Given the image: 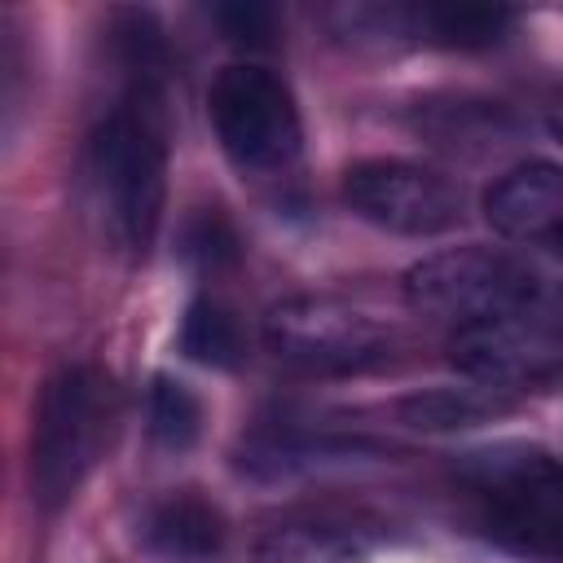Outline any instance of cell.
<instances>
[{"label": "cell", "instance_id": "5bb4252c", "mask_svg": "<svg viewBox=\"0 0 563 563\" xmlns=\"http://www.w3.org/2000/svg\"><path fill=\"white\" fill-rule=\"evenodd\" d=\"M242 325L233 317V308H224L220 299H194L185 308L180 321V352L198 365H238L242 361Z\"/></svg>", "mask_w": 563, "mask_h": 563}, {"label": "cell", "instance_id": "3957f363", "mask_svg": "<svg viewBox=\"0 0 563 563\" xmlns=\"http://www.w3.org/2000/svg\"><path fill=\"white\" fill-rule=\"evenodd\" d=\"M457 484L471 493L484 528L515 550H563V462L541 444L497 440L457 457Z\"/></svg>", "mask_w": 563, "mask_h": 563}, {"label": "cell", "instance_id": "52a82bcc", "mask_svg": "<svg viewBox=\"0 0 563 563\" xmlns=\"http://www.w3.org/2000/svg\"><path fill=\"white\" fill-rule=\"evenodd\" d=\"M537 286V273L493 246H453L405 273V299L453 330L475 325Z\"/></svg>", "mask_w": 563, "mask_h": 563}, {"label": "cell", "instance_id": "d6986e66", "mask_svg": "<svg viewBox=\"0 0 563 563\" xmlns=\"http://www.w3.org/2000/svg\"><path fill=\"white\" fill-rule=\"evenodd\" d=\"M545 119H550V132L563 141V88L550 97V106H545Z\"/></svg>", "mask_w": 563, "mask_h": 563}, {"label": "cell", "instance_id": "5b68a950", "mask_svg": "<svg viewBox=\"0 0 563 563\" xmlns=\"http://www.w3.org/2000/svg\"><path fill=\"white\" fill-rule=\"evenodd\" d=\"M207 114L220 150L242 176H282L299 158V110L290 88L264 66H224L207 92Z\"/></svg>", "mask_w": 563, "mask_h": 563}, {"label": "cell", "instance_id": "277c9868", "mask_svg": "<svg viewBox=\"0 0 563 563\" xmlns=\"http://www.w3.org/2000/svg\"><path fill=\"white\" fill-rule=\"evenodd\" d=\"M449 361L484 387L537 391L563 378V290L537 282L501 312L453 330Z\"/></svg>", "mask_w": 563, "mask_h": 563}, {"label": "cell", "instance_id": "ba28073f", "mask_svg": "<svg viewBox=\"0 0 563 563\" xmlns=\"http://www.w3.org/2000/svg\"><path fill=\"white\" fill-rule=\"evenodd\" d=\"M343 202L361 220L387 233H405V238H435L462 220L457 185L444 172L409 163V158L352 163L343 172Z\"/></svg>", "mask_w": 563, "mask_h": 563}, {"label": "cell", "instance_id": "8992f818", "mask_svg": "<svg viewBox=\"0 0 563 563\" xmlns=\"http://www.w3.org/2000/svg\"><path fill=\"white\" fill-rule=\"evenodd\" d=\"M268 352L303 374H352L387 352V330L361 308L330 295H295L264 317Z\"/></svg>", "mask_w": 563, "mask_h": 563}, {"label": "cell", "instance_id": "7a4b0ae2", "mask_svg": "<svg viewBox=\"0 0 563 563\" xmlns=\"http://www.w3.org/2000/svg\"><path fill=\"white\" fill-rule=\"evenodd\" d=\"M119 422V387L97 365H62L35 405L31 422V493L44 510L75 497L101 462Z\"/></svg>", "mask_w": 563, "mask_h": 563}, {"label": "cell", "instance_id": "4fadbf2b", "mask_svg": "<svg viewBox=\"0 0 563 563\" xmlns=\"http://www.w3.org/2000/svg\"><path fill=\"white\" fill-rule=\"evenodd\" d=\"M255 563H365V541L334 523H282L260 541Z\"/></svg>", "mask_w": 563, "mask_h": 563}, {"label": "cell", "instance_id": "9c48e42d", "mask_svg": "<svg viewBox=\"0 0 563 563\" xmlns=\"http://www.w3.org/2000/svg\"><path fill=\"white\" fill-rule=\"evenodd\" d=\"M484 216L501 238L559 242L563 238V167L532 158L497 176L484 194Z\"/></svg>", "mask_w": 563, "mask_h": 563}, {"label": "cell", "instance_id": "9a60e30c", "mask_svg": "<svg viewBox=\"0 0 563 563\" xmlns=\"http://www.w3.org/2000/svg\"><path fill=\"white\" fill-rule=\"evenodd\" d=\"M198 431H202V400L180 378L158 374L154 387H150V435H154V444L180 453L198 440Z\"/></svg>", "mask_w": 563, "mask_h": 563}, {"label": "cell", "instance_id": "ffe728a7", "mask_svg": "<svg viewBox=\"0 0 563 563\" xmlns=\"http://www.w3.org/2000/svg\"><path fill=\"white\" fill-rule=\"evenodd\" d=\"M559 251H563V238H559Z\"/></svg>", "mask_w": 563, "mask_h": 563}, {"label": "cell", "instance_id": "7c38bea8", "mask_svg": "<svg viewBox=\"0 0 563 563\" xmlns=\"http://www.w3.org/2000/svg\"><path fill=\"white\" fill-rule=\"evenodd\" d=\"M510 409V396L484 383H466V387H431L418 396L400 400V418L418 431H466L479 422H493Z\"/></svg>", "mask_w": 563, "mask_h": 563}, {"label": "cell", "instance_id": "2e32d148", "mask_svg": "<svg viewBox=\"0 0 563 563\" xmlns=\"http://www.w3.org/2000/svg\"><path fill=\"white\" fill-rule=\"evenodd\" d=\"M185 255L202 268V273H220V268H233L238 264V233L233 224L211 207L202 216L189 220L185 229Z\"/></svg>", "mask_w": 563, "mask_h": 563}, {"label": "cell", "instance_id": "ac0fdd59", "mask_svg": "<svg viewBox=\"0 0 563 563\" xmlns=\"http://www.w3.org/2000/svg\"><path fill=\"white\" fill-rule=\"evenodd\" d=\"M440 114H444V123H427V132H431L435 141L453 145V150L493 145V141L506 136V132L497 128V123H501V110H497V106H457V110L444 106Z\"/></svg>", "mask_w": 563, "mask_h": 563}, {"label": "cell", "instance_id": "30bf717a", "mask_svg": "<svg viewBox=\"0 0 563 563\" xmlns=\"http://www.w3.org/2000/svg\"><path fill=\"white\" fill-rule=\"evenodd\" d=\"M141 541L163 563H211L224 545V519L194 488L167 493L163 501H154L145 510Z\"/></svg>", "mask_w": 563, "mask_h": 563}, {"label": "cell", "instance_id": "6da1fadb", "mask_svg": "<svg viewBox=\"0 0 563 563\" xmlns=\"http://www.w3.org/2000/svg\"><path fill=\"white\" fill-rule=\"evenodd\" d=\"M92 211L123 255H145L167 189V119L158 84H128L119 106L92 128L84 154Z\"/></svg>", "mask_w": 563, "mask_h": 563}, {"label": "cell", "instance_id": "8fae6325", "mask_svg": "<svg viewBox=\"0 0 563 563\" xmlns=\"http://www.w3.org/2000/svg\"><path fill=\"white\" fill-rule=\"evenodd\" d=\"M378 18H383V26H400L405 35L427 40V44H444V48H488L515 22V13L501 4H453V0L378 9Z\"/></svg>", "mask_w": 563, "mask_h": 563}, {"label": "cell", "instance_id": "e0dca14e", "mask_svg": "<svg viewBox=\"0 0 563 563\" xmlns=\"http://www.w3.org/2000/svg\"><path fill=\"white\" fill-rule=\"evenodd\" d=\"M207 18L224 31V40L246 44V48H268L277 40V9L260 0H233V4H211Z\"/></svg>", "mask_w": 563, "mask_h": 563}]
</instances>
